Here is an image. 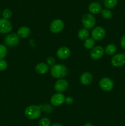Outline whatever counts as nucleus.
<instances>
[{
	"label": "nucleus",
	"mask_w": 125,
	"mask_h": 126,
	"mask_svg": "<svg viewBox=\"0 0 125 126\" xmlns=\"http://www.w3.org/2000/svg\"><path fill=\"white\" fill-rule=\"evenodd\" d=\"M50 73L55 78L61 79L67 75V68L63 65H54L51 67Z\"/></svg>",
	"instance_id": "1"
},
{
	"label": "nucleus",
	"mask_w": 125,
	"mask_h": 126,
	"mask_svg": "<svg viewBox=\"0 0 125 126\" xmlns=\"http://www.w3.org/2000/svg\"><path fill=\"white\" fill-rule=\"evenodd\" d=\"M26 117L31 120H34L40 116L41 110L39 107L36 105H31L27 107L25 111Z\"/></svg>",
	"instance_id": "2"
},
{
	"label": "nucleus",
	"mask_w": 125,
	"mask_h": 126,
	"mask_svg": "<svg viewBox=\"0 0 125 126\" xmlns=\"http://www.w3.org/2000/svg\"><path fill=\"white\" fill-rule=\"evenodd\" d=\"M82 24L86 29H90L94 27L96 19L94 16L90 14H87L82 17Z\"/></svg>",
	"instance_id": "3"
},
{
	"label": "nucleus",
	"mask_w": 125,
	"mask_h": 126,
	"mask_svg": "<svg viewBox=\"0 0 125 126\" xmlns=\"http://www.w3.org/2000/svg\"><path fill=\"white\" fill-rule=\"evenodd\" d=\"M105 30L103 27H97L92 30L91 36L94 40L100 41L105 37Z\"/></svg>",
	"instance_id": "4"
},
{
	"label": "nucleus",
	"mask_w": 125,
	"mask_h": 126,
	"mask_svg": "<svg viewBox=\"0 0 125 126\" xmlns=\"http://www.w3.org/2000/svg\"><path fill=\"white\" fill-rule=\"evenodd\" d=\"M5 44L9 47L15 46L19 43V38L17 34L14 33H11L7 35L4 39Z\"/></svg>",
	"instance_id": "5"
},
{
	"label": "nucleus",
	"mask_w": 125,
	"mask_h": 126,
	"mask_svg": "<svg viewBox=\"0 0 125 126\" xmlns=\"http://www.w3.org/2000/svg\"><path fill=\"white\" fill-rule=\"evenodd\" d=\"M64 28V23L61 20L55 19L51 23L50 30L53 33H58Z\"/></svg>",
	"instance_id": "6"
},
{
	"label": "nucleus",
	"mask_w": 125,
	"mask_h": 126,
	"mask_svg": "<svg viewBox=\"0 0 125 126\" xmlns=\"http://www.w3.org/2000/svg\"><path fill=\"white\" fill-rule=\"evenodd\" d=\"M112 65L115 67H120L125 64V54H117L111 60Z\"/></svg>",
	"instance_id": "7"
},
{
	"label": "nucleus",
	"mask_w": 125,
	"mask_h": 126,
	"mask_svg": "<svg viewBox=\"0 0 125 126\" xmlns=\"http://www.w3.org/2000/svg\"><path fill=\"white\" fill-rule=\"evenodd\" d=\"M12 25L11 22L5 18H0V33L6 34L12 30Z\"/></svg>",
	"instance_id": "8"
},
{
	"label": "nucleus",
	"mask_w": 125,
	"mask_h": 126,
	"mask_svg": "<svg viewBox=\"0 0 125 126\" xmlns=\"http://www.w3.org/2000/svg\"><path fill=\"white\" fill-rule=\"evenodd\" d=\"M99 86L105 91H110L113 87V82L109 78H104L100 80Z\"/></svg>",
	"instance_id": "9"
},
{
	"label": "nucleus",
	"mask_w": 125,
	"mask_h": 126,
	"mask_svg": "<svg viewBox=\"0 0 125 126\" xmlns=\"http://www.w3.org/2000/svg\"><path fill=\"white\" fill-rule=\"evenodd\" d=\"M104 53L102 47L98 46L91 49L90 52V57L93 60H98L103 56Z\"/></svg>",
	"instance_id": "10"
},
{
	"label": "nucleus",
	"mask_w": 125,
	"mask_h": 126,
	"mask_svg": "<svg viewBox=\"0 0 125 126\" xmlns=\"http://www.w3.org/2000/svg\"><path fill=\"white\" fill-rule=\"evenodd\" d=\"M65 98L66 97L62 94L57 93L51 97L50 102L53 105L60 106L65 102Z\"/></svg>",
	"instance_id": "11"
},
{
	"label": "nucleus",
	"mask_w": 125,
	"mask_h": 126,
	"mask_svg": "<svg viewBox=\"0 0 125 126\" xmlns=\"http://www.w3.org/2000/svg\"><path fill=\"white\" fill-rule=\"evenodd\" d=\"M71 50L67 47H61L58 49L56 52V55L59 59L61 60H65L70 56Z\"/></svg>",
	"instance_id": "12"
},
{
	"label": "nucleus",
	"mask_w": 125,
	"mask_h": 126,
	"mask_svg": "<svg viewBox=\"0 0 125 126\" xmlns=\"http://www.w3.org/2000/svg\"><path fill=\"white\" fill-rule=\"evenodd\" d=\"M68 87V82L66 80L60 79L55 84V89L57 92H62L66 91Z\"/></svg>",
	"instance_id": "13"
},
{
	"label": "nucleus",
	"mask_w": 125,
	"mask_h": 126,
	"mask_svg": "<svg viewBox=\"0 0 125 126\" xmlns=\"http://www.w3.org/2000/svg\"><path fill=\"white\" fill-rule=\"evenodd\" d=\"M93 81V76L88 72H85L81 75L80 82L84 85H88Z\"/></svg>",
	"instance_id": "14"
},
{
	"label": "nucleus",
	"mask_w": 125,
	"mask_h": 126,
	"mask_svg": "<svg viewBox=\"0 0 125 126\" xmlns=\"http://www.w3.org/2000/svg\"><path fill=\"white\" fill-rule=\"evenodd\" d=\"M17 35L22 38H26L30 35L31 30L28 27H22L17 31Z\"/></svg>",
	"instance_id": "15"
},
{
	"label": "nucleus",
	"mask_w": 125,
	"mask_h": 126,
	"mask_svg": "<svg viewBox=\"0 0 125 126\" xmlns=\"http://www.w3.org/2000/svg\"><path fill=\"white\" fill-rule=\"evenodd\" d=\"M89 11L93 14H98L101 12L102 6L98 2H93L89 5Z\"/></svg>",
	"instance_id": "16"
},
{
	"label": "nucleus",
	"mask_w": 125,
	"mask_h": 126,
	"mask_svg": "<svg viewBox=\"0 0 125 126\" xmlns=\"http://www.w3.org/2000/svg\"><path fill=\"white\" fill-rule=\"evenodd\" d=\"M49 65L45 63H39L36 66V71L40 75L45 74L49 71Z\"/></svg>",
	"instance_id": "17"
},
{
	"label": "nucleus",
	"mask_w": 125,
	"mask_h": 126,
	"mask_svg": "<svg viewBox=\"0 0 125 126\" xmlns=\"http://www.w3.org/2000/svg\"><path fill=\"white\" fill-rule=\"evenodd\" d=\"M117 50V48L116 46L114 44H109L106 46L105 49V52L107 55H113L114 54H115Z\"/></svg>",
	"instance_id": "18"
},
{
	"label": "nucleus",
	"mask_w": 125,
	"mask_h": 126,
	"mask_svg": "<svg viewBox=\"0 0 125 126\" xmlns=\"http://www.w3.org/2000/svg\"><path fill=\"white\" fill-rule=\"evenodd\" d=\"M78 36L81 40H86L89 36V32L86 28H82L78 32Z\"/></svg>",
	"instance_id": "19"
},
{
	"label": "nucleus",
	"mask_w": 125,
	"mask_h": 126,
	"mask_svg": "<svg viewBox=\"0 0 125 126\" xmlns=\"http://www.w3.org/2000/svg\"><path fill=\"white\" fill-rule=\"evenodd\" d=\"M94 44L95 41L93 38H88L85 41L84 46L87 49H92L94 47Z\"/></svg>",
	"instance_id": "20"
},
{
	"label": "nucleus",
	"mask_w": 125,
	"mask_h": 126,
	"mask_svg": "<svg viewBox=\"0 0 125 126\" xmlns=\"http://www.w3.org/2000/svg\"><path fill=\"white\" fill-rule=\"evenodd\" d=\"M118 0H105L104 5L108 9H113L116 6Z\"/></svg>",
	"instance_id": "21"
},
{
	"label": "nucleus",
	"mask_w": 125,
	"mask_h": 126,
	"mask_svg": "<svg viewBox=\"0 0 125 126\" xmlns=\"http://www.w3.org/2000/svg\"><path fill=\"white\" fill-rule=\"evenodd\" d=\"M7 50L6 47L3 44H0V60L4 59L7 55Z\"/></svg>",
	"instance_id": "22"
},
{
	"label": "nucleus",
	"mask_w": 125,
	"mask_h": 126,
	"mask_svg": "<svg viewBox=\"0 0 125 126\" xmlns=\"http://www.w3.org/2000/svg\"><path fill=\"white\" fill-rule=\"evenodd\" d=\"M102 16L103 18L105 19H109L112 16V13L108 9H103L101 11Z\"/></svg>",
	"instance_id": "23"
},
{
	"label": "nucleus",
	"mask_w": 125,
	"mask_h": 126,
	"mask_svg": "<svg viewBox=\"0 0 125 126\" xmlns=\"http://www.w3.org/2000/svg\"><path fill=\"white\" fill-rule=\"evenodd\" d=\"M12 11L10 9H4L3 11V12H2V17H3V18H5L6 20L11 18V16H12Z\"/></svg>",
	"instance_id": "24"
},
{
	"label": "nucleus",
	"mask_w": 125,
	"mask_h": 126,
	"mask_svg": "<svg viewBox=\"0 0 125 126\" xmlns=\"http://www.w3.org/2000/svg\"><path fill=\"white\" fill-rule=\"evenodd\" d=\"M39 126H50V121L48 118H43L40 120L39 123Z\"/></svg>",
	"instance_id": "25"
},
{
	"label": "nucleus",
	"mask_w": 125,
	"mask_h": 126,
	"mask_svg": "<svg viewBox=\"0 0 125 126\" xmlns=\"http://www.w3.org/2000/svg\"><path fill=\"white\" fill-rule=\"evenodd\" d=\"M7 67V63L6 60L1 59L0 60V71H4Z\"/></svg>",
	"instance_id": "26"
},
{
	"label": "nucleus",
	"mask_w": 125,
	"mask_h": 126,
	"mask_svg": "<svg viewBox=\"0 0 125 126\" xmlns=\"http://www.w3.org/2000/svg\"><path fill=\"white\" fill-rule=\"evenodd\" d=\"M47 65L53 66V65H55V59H54L53 57H48L47 59Z\"/></svg>",
	"instance_id": "27"
},
{
	"label": "nucleus",
	"mask_w": 125,
	"mask_h": 126,
	"mask_svg": "<svg viewBox=\"0 0 125 126\" xmlns=\"http://www.w3.org/2000/svg\"><path fill=\"white\" fill-rule=\"evenodd\" d=\"M120 44H121V46L124 50H125V34H124L122 36V38H121V40H120Z\"/></svg>",
	"instance_id": "28"
},
{
	"label": "nucleus",
	"mask_w": 125,
	"mask_h": 126,
	"mask_svg": "<svg viewBox=\"0 0 125 126\" xmlns=\"http://www.w3.org/2000/svg\"><path fill=\"white\" fill-rule=\"evenodd\" d=\"M74 102L73 98L71 97H67L65 98V102L67 103V105H71Z\"/></svg>",
	"instance_id": "29"
},
{
	"label": "nucleus",
	"mask_w": 125,
	"mask_h": 126,
	"mask_svg": "<svg viewBox=\"0 0 125 126\" xmlns=\"http://www.w3.org/2000/svg\"><path fill=\"white\" fill-rule=\"evenodd\" d=\"M84 126H93V125L90 123H87L85 124Z\"/></svg>",
	"instance_id": "30"
},
{
	"label": "nucleus",
	"mask_w": 125,
	"mask_h": 126,
	"mask_svg": "<svg viewBox=\"0 0 125 126\" xmlns=\"http://www.w3.org/2000/svg\"><path fill=\"white\" fill-rule=\"evenodd\" d=\"M51 126H62L61 125V124H53Z\"/></svg>",
	"instance_id": "31"
},
{
	"label": "nucleus",
	"mask_w": 125,
	"mask_h": 126,
	"mask_svg": "<svg viewBox=\"0 0 125 126\" xmlns=\"http://www.w3.org/2000/svg\"><path fill=\"white\" fill-rule=\"evenodd\" d=\"M0 14H1V11H0Z\"/></svg>",
	"instance_id": "32"
}]
</instances>
